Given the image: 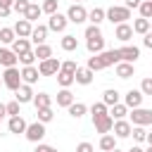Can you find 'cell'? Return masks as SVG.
I'll return each instance as SVG.
<instances>
[{"label": "cell", "mask_w": 152, "mask_h": 152, "mask_svg": "<svg viewBox=\"0 0 152 152\" xmlns=\"http://www.w3.org/2000/svg\"><path fill=\"white\" fill-rule=\"evenodd\" d=\"M119 62H121L119 50H102V52H97V55H93V57L88 59V69L100 71V69H107V66L119 64Z\"/></svg>", "instance_id": "obj_1"}, {"label": "cell", "mask_w": 152, "mask_h": 152, "mask_svg": "<svg viewBox=\"0 0 152 152\" xmlns=\"http://www.w3.org/2000/svg\"><path fill=\"white\" fill-rule=\"evenodd\" d=\"M2 83L10 88V90H17L24 81H21V71L17 69V66H7L5 69V74H2Z\"/></svg>", "instance_id": "obj_2"}, {"label": "cell", "mask_w": 152, "mask_h": 152, "mask_svg": "<svg viewBox=\"0 0 152 152\" xmlns=\"http://www.w3.org/2000/svg\"><path fill=\"white\" fill-rule=\"evenodd\" d=\"M107 19L112 21V24H124L126 19H131V10L124 5V7H119V5H112L109 10H107Z\"/></svg>", "instance_id": "obj_3"}, {"label": "cell", "mask_w": 152, "mask_h": 152, "mask_svg": "<svg viewBox=\"0 0 152 152\" xmlns=\"http://www.w3.org/2000/svg\"><path fill=\"white\" fill-rule=\"evenodd\" d=\"M59 69H62V62H59L57 57H48V59H43V62L38 64L40 76H55Z\"/></svg>", "instance_id": "obj_4"}, {"label": "cell", "mask_w": 152, "mask_h": 152, "mask_svg": "<svg viewBox=\"0 0 152 152\" xmlns=\"http://www.w3.org/2000/svg\"><path fill=\"white\" fill-rule=\"evenodd\" d=\"M131 121H133V126H147V124H152V109L135 107L133 114H131Z\"/></svg>", "instance_id": "obj_5"}, {"label": "cell", "mask_w": 152, "mask_h": 152, "mask_svg": "<svg viewBox=\"0 0 152 152\" xmlns=\"http://www.w3.org/2000/svg\"><path fill=\"white\" fill-rule=\"evenodd\" d=\"M43 135H45V126H43V121H36V124H28V126H26V138H28L31 142H40Z\"/></svg>", "instance_id": "obj_6"}, {"label": "cell", "mask_w": 152, "mask_h": 152, "mask_svg": "<svg viewBox=\"0 0 152 152\" xmlns=\"http://www.w3.org/2000/svg\"><path fill=\"white\" fill-rule=\"evenodd\" d=\"M66 19H69V21H74V24H83V21L88 19V12H86V7H83V5H71V7H69V12H66Z\"/></svg>", "instance_id": "obj_7"}, {"label": "cell", "mask_w": 152, "mask_h": 152, "mask_svg": "<svg viewBox=\"0 0 152 152\" xmlns=\"http://www.w3.org/2000/svg\"><path fill=\"white\" fill-rule=\"evenodd\" d=\"M14 97H17V102H21V104H26V102H33V97H36V93L31 90V86L28 83H21L17 90H14Z\"/></svg>", "instance_id": "obj_8"}, {"label": "cell", "mask_w": 152, "mask_h": 152, "mask_svg": "<svg viewBox=\"0 0 152 152\" xmlns=\"http://www.w3.org/2000/svg\"><path fill=\"white\" fill-rule=\"evenodd\" d=\"M66 24H69V19H66L64 14H59V12L50 14V19H48V28H50V31H64Z\"/></svg>", "instance_id": "obj_9"}, {"label": "cell", "mask_w": 152, "mask_h": 152, "mask_svg": "<svg viewBox=\"0 0 152 152\" xmlns=\"http://www.w3.org/2000/svg\"><path fill=\"white\" fill-rule=\"evenodd\" d=\"M119 55H121V62H135L138 57H140V48L138 45H124V48H119Z\"/></svg>", "instance_id": "obj_10"}, {"label": "cell", "mask_w": 152, "mask_h": 152, "mask_svg": "<svg viewBox=\"0 0 152 152\" xmlns=\"http://www.w3.org/2000/svg\"><path fill=\"white\" fill-rule=\"evenodd\" d=\"M142 97H145V95H142V90H133V88H131V90L126 93V97H124V104H126V107H131V109H135V107H140V104H142Z\"/></svg>", "instance_id": "obj_11"}, {"label": "cell", "mask_w": 152, "mask_h": 152, "mask_svg": "<svg viewBox=\"0 0 152 152\" xmlns=\"http://www.w3.org/2000/svg\"><path fill=\"white\" fill-rule=\"evenodd\" d=\"M93 124H95V131L97 133H109L112 128H114V119L109 116V114H104V116H100V119H93Z\"/></svg>", "instance_id": "obj_12"}, {"label": "cell", "mask_w": 152, "mask_h": 152, "mask_svg": "<svg viewBox=\"0 0 152 152\" xmlns=\"http://www.w3.org/2000/svg\"><path fill=\"white\" fill-rule=\"evenodd\" d=\"M19 62V55L14 50H7V48H0V64L7 69V66H14Z\"/></svg>", "instance_id": "obj_13"}, {"label": "cell", "mask_w": 152, "mask_h": 152, "mask_svg": "<svg viewBox=\"0 0 152 152\" xmlns=\"http://www.w3.org/2000/svg\"><path fill=\"white\" fill-rule=\"evenodd\" d=\"M112 131H114V135H116V138H128V135H131V131H133V126H131L128 121H124V119H116Z\"/></svg>", "instance_id": "obj_14"}, {"label": "cell", "mask_w": 152, "mask_h": 152, "mask_svg": "<svg viewBox=\"0 0 152 152\" xmlns=\"http://www.w3.org/2000/svg\"><path fill=\"white\" fill-rule=\"evenodd\" d=\"M38 78H40V71H38V69H36L33 64H31V66H24V69H21V81H24V83L33 86V83H36Z\"/></svg>", "instance_id": "obj_15"}, {"label": "cell", "mask_w": 152, "mask_h": 152, "mask_svg": "<svg viewBox=\"0 0 152 152\" xmlns=\"http://www.w3.org/2000/svg\"><path fill=\"white\" fill-rule=\"evenodd\" d=\"M93 69H88V66H78L76 69V74H74V78H76V83H81V86H88V83H93Z\"/></svg>", "instance_id": "obj_16"}, {"label": "cell", "mask_w": 152, "mask_h": 152, "mask_svg": "<svg viewBox=\"0 0 152 152\" xmlns=\"http://www.w3.org/2000/svg\"><path fill=\"white\" fill-rule=\"evenodd\" d=\"M31 31H33V26H31V21H28V19H19V21L14 24V33H17L19 38H28V36H31Z\"/></svg>", "instance_id": "obj_17"}, {"label": "cell", "mask_w": 152, "mask_h": 152, "mask_svg": "<svg viewBox=\"0 0 152 152\" xmlns=\"http://www.w3.org/2000/svg\"><path fill=\"white\" fill-rule=\"evenodd\" d=\"M114 36H116L121 43H128V40H131V36H133V26H128L126 21H124V24H116V31H114Z\"/></svg>", "instance_id": "obj_18"}, {"label": "cell", "mask_w": 152, "mask_h": 152, "mask_svg": "<svg viewBox=\"0 0 152 152\" xmlns=\"http://www.w3.org/2000/svg\"><path fill=\"white\" fill-rule=\"evenodd\" d=\"M26 126H28V124H26L19 114H17V116H12V119H10V124H7L10 133H17V135H19V133H26Z\"/></svg>", "instance_id": "obj_19"}, {"label": "cell", "mask_w": 152, "mask_h": 152, "mask_svg": "<svg viewBox=\"0 0 152 152\" xmlns=\"http://www.w3.org/2000/svg\"><path fill=\"white\" fill-rule=\"evenodd\" d=\"M133 74H135V66L131 62H119L116 64V76L119 78H131Z\"/></svg>", "instance_id": "obj_20"}, {"label": "cell", "mask_w": 152, "mask_h": 152, "mask_svg": "<svg viewBox=\"0 0 152 152\" xmlns=\"http://www.w3.org/2000/svg\"><path fill=\"white\" fill-rule=\"evenodd\" d=\"M88 52H93V55H97V52H102L104 50V38L102 36H95V38H88Z\"/></svg>", "instance_id": "obj_21"}, {"label": "cell", "mask_w": 152, "mask_h": 152, "mask_svg": "<svg viewBox=\"0 0 152 152\" xmlns=\"http://www.w3.org/2000/svg\"><path fill=\"white\" fill-rule=\"evenodd\" d=\"M71 102H74L71 90H69V88H62V90L57 93V107H69Z\"/></svg>", "instance_id": "obj_22"}, {"label": "cell", "mask_w": 152, "mask_h": 152, "mask_svg": "<svg viewBox=\"0 0 152 152\" xmlns=\"http://www.w3.org/2000/svg\"><path fill=\"white\" fill-rule=\"evenodd\" d=\"M114 147H116V138H114L112 133H104V135L100 138V150H102V152H112Z\"/></svg>", "instance_id": "obj_23"}, {"label": "cell", "mask_w": 152, "mask_h": 152, "mask_svg": "<svg viewBox=\"0 0 152 152\" xmlns=\"http://www.w3.org/2000/svg\"><path fill=\"white\" fill-rule=\"evenodd\" d=\"M104 19H107V12H104L102 7H95V10L88 12V21H90V24H97V26H100V21H104Z\"/></svg>", "instance_id": "obj_24"}, {"label": "cell", "mask_w": 152, "mask_h": 152, "mask_svg": "<svg viewBox=\"0 0 152 152\" xmlns=\"http://www.w3.org/2000/svg\"><path fill=\"white\" fill-rule=\"evenodd\" d=\"M150 28H152V26H150V19H145V17H140V19H135V21H133V33L145 36Z\"/></svg>", "instance_id": "obj_25"}, {"label": "cell", "mask_w": 152, "mask_h": 152, "mask_svg": "<svg viewBox=\"0 0 152 152\" xmlns=\"http://www.w3.org/2000/svg\"><path fill=\"white\" fill-rule=\"evenodd\" d=\"M45 36H48V26H36L33 31H31V40L36 43V45H40V43H45Z\"/></svg>", "instance_id": "obj_26"}, {"label": "cell", "mask_w": 152, "mask_h": 152, "mask_svg": "<svg viewBox=\"0 0 152 152\" xmlns=\"http://www.w3.org/2000/svg\"><path fill=\"white\" fill-rule=\"evenodd\" d=\"M12 50H14L17 55H24V52H28V50H31V43H28V38H17V40L12 43Z\"/></svg>", "instance_id": "obj_27"}, {"label": "cell", "mask_w": 152, "mask_h": 152, "mask_svg": "<svg viewBox=\"0 0 152 152\" xmlns=\"http://www.w3.org/2000/svg\"><path fill=\"white\" fill-rule=\"evenodd\" d=\"M74 81H76V78H74V74H69V71H62V69L57 71V83H59L62 88H69Z\"/></svg>", "instance_id": "obj_28"}, {"label": "cell", "mask_w": 152, "mask_h": 152, "mask_svg": "<svg viewBox=\"0 0 152 152\" xmlns=\"http://www.w3.org/2000/svg\"><path fill=\"white\" fill-rule=\"evenodd\" d=\"M102 102H104L107 107H112V104H116V102H119V90H114V88H109V90H104V93H102Z\"/></svg>", "instance_id": "obj_29"}, {"label": "cell", "mask_w": 152, "mask_h": 152, "mask_svg": "<svg viewBox=\"0 0 152 152\" xmlns=\"http://www.w3.org/2000/svg\"><path fill=\"white\" fill-rule=\"evenodd\" d=\"M66 109H69V114H71L74 119H81V116L86 114V109H88V107H86L83 102H71V104H69Z\"/></svg>", "instance_id": "obj_30"}, {"label": "cell", "mask_w": 152, "mask_h": 152, "mask_svg": "<svg viewBox=\"0 0 152 152\" xmlns=\"http://www.w3.org/2000/svg\"><path fill=\"white\" fill-rule=\"evenodd\" d=\"M33 52H36V57H38L40 62H43V59H48V57H52V48H50V45H45V43L36 45V50H33Z\"/></svg>", "instance_id": "obj_31"}, {"label": "cell", "mask_w": 152, "mask_h": 152, "mask_svg": "<svg viewBox=\"0 0 152 152\" xmlns=\"http://www.w3.org/2000/svg\"><path fill=\"white\" fill-rule=\"evenodd\" d=\"M33 104H36V109H40V107H50V104H52V97H50L48 93H38V95L33 97Z\"/></svg>", "instance_id": "obj_32"}, {"label": "cell", "mask_w": 152, "mask_h": 152, "mask_svg": "<svg viewBox=\"0 0 152 152\" xmlns=\"http://www.w3.org/2000/svg\"><path fill=\"white\" fill-rule=\"evenodd\" d=\"M126 114H128V107H126V104H121V102L112 104V112H109V116H112V119H124Z\"/></svg>", "instance_id": "obj_33"}, {"label": "cell", "mask_w": 152, "mask_h": 152, "mask_svg": "<svg viewBox=\"0 0 152 152\" xmlns=\"http://www.w3.org/2000/svg\"><path fill=\"white\" fill-rule=\"evenodd\" d=\"M43 14V7H38V5H28V10H26V14H24V19H28V21H36L38 17Z\"/></svg>", "instance_id": "obj_34"}, {"label": "cell", "mask_w": 152, "mask_h": 152, "mask_svg": "<svg viewBox=\"0 0 152 152\" xmlns=\"http://www.w3.org/2000/svg\"><path fill=\"white\" fill-rule=\"evenodd\" d=\"M76 48H78V40H76V36H64V38H62V50L71 52V50H76Z\"/></svg>", "instance_id": "obj_35"}, {"label": "cell", "mask_w": 152, "mask_h": 152, "mask_svg": "<svg viewBox=\"0 0 152 152\" xmlns=\"http://www.w3.org/2000/svg\"><path fill=\"white\" fill-rule=\"evenodd\" d=\"M90 114H93V119H100V116H104V114H109V112H107V104H104V102H95V104L90 107Z\"/></svg>", "instance_id": "obj_36"}, {"label": "cell", "mask_w": 152, "mask_h": 152, "mask_svg": "<svg viewBox=\"0 0 152 152\" xmlns=\"http://www.w3.org/2000/svg\"><path fill=\"white\" fill-rule=\"evenodd\" d=\"M14 36H17V33H14V28H0V43H7V45H10V43H14V40H17Z\"/></svg>", "instance_id": "obj_37"}, {"label": "cell", "mask_w": 152, "mask_h": 152, "mask_svg": "<svg viewBox=\"0 0 152 152\" xmlns=\"http://www.w3.org/2000/svg\"><path fill=\"white\" fill-rule=\"evenodd\" d=\"M52 107H40L38 109V121H43V124H48V121H52Z\"/></svg>", "instance_id": "obj_38"}, {"label": "cell", "mask_w": 152, "mask_h": 152, "mask_svg": "<svg viewBox=\"0 0 152 152\" xmlns=\"http://www.w3.org/2000/svg\"><path fill=\"white\" fill-rule=\"evenodd\" d=\"M138 10H140V17H145V19H152V0H142Z\"/></svg>", "instance_id": "obj_39"}, {"label": "cell", "mask_w": 152, "mask_h": 152, "mask_svg": "<svg viewBox=\"0 0 152 152\" xmlns=\"http://www.w3.org/2000/svg\"><path fill=\"white\" fill-rule=\"evenodd\" d=\"M131 135H133V140H135V142H142V140H147V131H145L142 126H135V128L131 131Z\"/></svg>", "instance_id": "obj_40"}, {"label": "cell", "mask_w": 152, "mask_h": 152, "mask_svg": "<svg viewBox=\"0 0 152 152\" xmlns=\"http://www.w3.org/2000/svg\"><path fill=\"white\" fill-rule=\"evenodd\" d=\"M33 59H38V57H36V52H31V50H28V52H24V55H19V62H21L24 66H31V64H33Z\"/></svg>", "instance_id": "obj_41"}, {"label": "cell", "mask_w": 152, "mask_h": 152, "mask_svg": "<svg viewBox=\"0 0 152 152\" xmlns=\"http://www.w3.org/2000/svg\"><path fill=\"white\" fill-rule=\"evenodd\" d=\"M28 5H31L28 0H14V5H12V7H14V12H19V14H26Z\"/></svg>", "instance_id": "obj_42"}, {"label": "cell", "mask_w": 152, "mask_h": 152, "mask_svg": "<svg viewBox=\"0 0 152 152\" xmlns=\"http://www.w3.org/2000/svg\"><path fill=\"white\" fill-rule=\"evenodd\" d=\"M43 12L45 14H55L57 12V0H45L43 2Z\"/></svg>", "instance_id": "obj_43"}, {"label": "cell", "mask_w": 152, "mask_h": 152, "mask_svg": "<svg viewBox=\"0 0 152 152\" xmlns=\"http://www.w3.org/2000/svg\"><path fill=\"white\" fill-rule=\"evenodd\" d=\"M95 36H102V31H100L97 24H90V26L86 28V38H95Z\"/></svg>", "instance_id": "obj_44"}, {"label": "cell", "mask_w": 152, "mask_h": 152, "mask_svg": "<svg viewBox=\"0 0 152 152\" xmlns=\"http://www.w3.org/2000/svg\"><path fill=\"white\" fill-rule=\"evenodd\" d=\"M76 69H78V64H76L74 59H66V62H62V71H69V74H76Z\"/></svg>", "instance_id": "obj_45"}, {"label": "cell", "mask_w": 152, "mask_h": 152, "mask_svg": "<svg viewBox=\"0 0 152 152\" xmlns=\"http://www.w3.org/2000/svg\"><path fill=\"white\" fill-rule=\"evenodd\" d=\"M140 90H142V95H152V78H142Z\"/></svg>", "instance_id": "obj_46"}, {"label": "cell", "mask_w": 152, "mask_h": 152, "mask_svg": "<svg viewBox=\"0 0 152 152\" xmlns=\"http://www.w3.org/2000/svg\"><path fill=\"white\" fill-rule=\"evenodd\" d=\"M19 104H21V102H17V100H14V102H7V114H10V116H17V114H19Z\"/></svg>", "instance_id": "obj_47"}, {"label": "cell", "mask_w": 152, "mask_h": 152, "mask_svg": "<svg viewBox=\"0 0 152 152\" xmlns=\"http://www.w3.org/2000/svg\"><path fill=\"white\" fill-rule=\"evenodd\" d=\"M33 152H57V150H55V147H52V145H43V142H38V145H36V150H33Z\"/></svg>", "instance_id": "obj_48"}, {"label": "cell", "mask_w": 152, "mask_h": 152, "mask_svg": "<svg viewBox=\"0 0 152 152\" xmlns=\"http://www.w3.org/2000/svg\"><path fill=\"white\" fill-rule=\"evenodd\" d=\"M76 152H95V150H93V145H90V142H78Z\"/></svg>", "instance_id": "obj_49"}, {"label": "cell", "mask_w": 152, "mask_h": 152, "mask_svg": "<svg viewBox=\"0 0 152 152\" xmlns=\"http://www.w3.org/2000/svg\"><path fill=\"white\" fill-rule=\"evenodd\" d=\"M142 45H145V48H152V31H147V33H145V38H142Z\"/></svg>", "instance_id": "obj_50"}, {"label": "cell", "mask_w": 152, "mask_h": 152, "mask_svg": "<svg viewBox=\"0 0 152 152\" xmlns=\"http://www.w3.org/2000/svg\"><path fill=\"white\" fill-rule=\"evenodd\" d=\"M140 2H142V0H126V7H128V10H133V7H140Z\"/></svg>", "instance_id": "obj_51"}, {"label": "cell", "mask_w": 152, "mask_h": 152, "mask_svg": "<svg viewBox=\"0 0 152 152\" xmlns=\"http://www.w3.org/2000/svg\"><path fill=\"white\" fill-rule=\"evenodd\" d=\"M7 14H10V7H2V5H0V17H2V19H5V17H7Z\"/></svg>", "instance_id": "obj_52"}, {"label": "cell", "mask_w": 152, "mask_h": 152, "mask_svg": "<svg viewBox=\"0 0 152 152\" xmlns=\"http://www.w3.org/2000/svg\"><path fill=\"white\" fill-rule=\"evenodd\" d=\"M0 5H2V7H12V5H14V0H0Z\"/></svg>", "instance_id": "obj_53"}, {"label": "cell", "mask_w": 152, "mask_h": 152, "mask_svg": "<svg viewBox=\"0 0 152 152\" xmlns=\"http://www.w3.org/2000/svg\"><path fill=\"white\" fill-rule=\"evenodd\" d=\"M0 114H2V116L7 114V104H2V102H0Z\"/></svg>", "instance_id": "obj_54"}, {"label": "cell", "mask_w": 152, "mask_h": 152, "mask_svg": "<svg viewBox=\"0 0 152 152\" xmlns=\"http://www.w3.org/2000/svg\"><path fill=\"white\" fill-rule=\"evenodd\" d=\"M128 152H145V150H142V147H138V145H133V147H131Z\"/></svg>", "instance_id": "obj_55"}, {"label": "cell", "mask_w": 152, "mask_h": 152, "mask_svg": "<svg viewBox=\"0 0 152 152\" xmlns=\"http://www.w3.org/2000/svg\"><path fill=\"white\" fill-rule=\"evenodd\" d=\"M147 142H150V145H152V133H147Z\"/></svg>", "instance_id": "obj_56"}, {"label": "cell", "mask_w": 152, "mask_h": 152, "mask_svg": "<svg viewBox=\"0 0 152 152\" xmlns=\"http://www.w3.org/2000/svg\"><path fill=\"white\" fill-rule=\"evenodd\" d=\"M112 152H121V150H119V147H114V150H112Z\"/></svg>", "instance_id": "obj_57"}, {"label": "cell", "mask_w": 152, "mask_h": 152, "mask_svg": "<svg viewBox=\"0 0 152 152\" xmlns=\"http://www.w3.org/2000/svg\"><path fill=\"white\" fill-rule=\"evenodd\" d=\"M145 152H152V145H150V147H147V150H145Z\"/></svg>", "instance_id": "obj_58"}, {"label": "cell", "mask_w": 152, "mask_h": 152, "mask_svg": "<svg viewBox=\"0 0 152 152\" xmlns=\"http://www.w3.org/2000/svg\"><path fill=\"white\" fill-rule=\"evenodd\" d=\"M0 86H5V83H2V76H0Z\"/></svg>", "instance_id": "obj_59"}, {"label": "cell", "mask_w": 152, "mask_h": 152, "mask_svg": "<svg viewBox=\"0 0 152 152\" xmlns=\"http://www.w3.org/2000/svg\"><path fill=\"white\" fill-rule=\"evenodd\" d=\"M0 124H2V114H0Z\"/></svg>", "instance_id": "obj_60"}, {"label": "cell", "mask_w": 152, "mask_h": 152, "mask_svg": "<svg viewBox=\"0 0 152 152\" xmlns=\"http://www.w3.org/2000/svg\"><path fill=\"white\" fill-rule=\"evenodd\" d=\"M150 26H152V19H150ZM150 31H152V28H150Z\"/></svg>", "instance_id": "obj_61"}]
</instances>
